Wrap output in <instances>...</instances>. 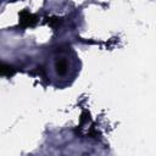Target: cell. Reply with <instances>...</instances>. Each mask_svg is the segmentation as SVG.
I'll list each match as a JSON object with an SVG mask.
<instances>
[{
  "label": "cell",
  "instance_id": "1",
  "mask_svg": "<svg viewBox=\"0 0 156 156\" xmlns=\"http://www.w3.org/2000/svg\"><path fill=\"white\" fill-rule=\"evenodd\" d=\"M20 20H18V23L22 28H27V27H33L35 26V23L38 22V17L33 13H30L28 10H22L18 15Z\"/></svg>",
  "mask_w": 156,
  "mask_h": 156
},
{
  "label": "cell",
  "instance_id": "2",
  "mask_svg": "<svg viewBox=\"0 0 156 156\" xmlns=\"http://www.w3.org/2000/svg\"><path fill=\"white\" fill-rule=\"evenodd\" d=\"M15 68L11 65H7L5 62L0 61V76H6V77H11L15 74Z\"/></svg>",
  "mask_w": 156,
  "mask_h": 156
},
{
  "label": "cell",
  "instance_id": "3",
  "mask_svg": "<svg viewBox=\"0 0 156 156\" xmlns=\"http://www.w3.org/2000/svg\"><path fill=\"white\" fill-rule=\"evenodd\" d=\"M55 67H56V72H57L58 74H65L66 71H67V62H66L65 60L60 58V60L56 61Z\"/></svg>",
  "mask_w": 156,
  "mask_h": 156
},
{
  "label": "cell",
  "instance_id": "4",
  "mask_svg": "<svg viewBox=\"0 0 156 156\" xmlns=\"http://www.w3.org/2000/svg\"><path fill=\"white\" fill-rule=\"evenodd\" d=\"M48 21V24L50 26V27H52V28H57L60 24H61V18L60 17H56V16H52V17H48L46 18Z\"/></svg>",
  "mask_w": 156,
  "mask_h": 156
}]
</instances>
